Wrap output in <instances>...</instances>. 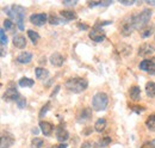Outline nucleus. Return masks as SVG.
I'll return each instance as SVG.
<instances>
[{"label":"nucleus","instance_id":"1","mask_svg":"<svg viewBox=\"0 0 155 148\" xmlns=\"http://www.w3.org/2000/svg\"><path fill=\"white\" fill-rule=\"evenodd\" d=\"M4 11L7 13V16L10 18H13L16 20V24H17V28L19 29L20 31L24 30V18H25V8L18 6V5H15L12 7H5Z\"/></svg>","mask_w":155,"mask_h":148},{"label":"nucleus","instance_id":"2","mask_svg":"<svg viewBox=\"0 0 155 148\" xmlns=\"http://www.w3.org/2000/svg\"><path fill=\"white\" fill-rule=\"evenodd\" d=\"M64 86L71 92L80 93L87 89L88 81L86 79H84V78H72V79H68L64 82Z\"/></svg>","mask_w":155,"mask_h":148},{"label":"nucleus","instance_id":"3","mask_svg":"<svg viewBox=\"0 0 155 148\" xmlns=\"http://www.w3.org/2000/svg\"><path fill=\"white\" fill-rule=\"evenodd\" d=\"M152 17V10L147 8L144 11H142L141 13L133 16V24H134V28L141 30L143 26H146L149 22V19Z\"/></svg>","mask_w":155,"mask_h":148},{"label":"nucleus","instance_id":"4","mask_svg":"<svg viewBox=\"0 0 155 148\" xmlns=\"http://www.w3.org/2000/svg\"><path fill=\"white\" fill-rule=\"evenodd\" d=\"M109 103V98L105 93L99 92L97 94H94L93 99H92V108L96 111H101L105 110Z\"/></svg>","mask_w":155,"mask_h":148},{"label":"nucleus","instance_id":"5","mask_svg":"<svg viewBox=\"0 0 155 148\" xmlns=\"http://www.w3.org/2000/svg\"><path fill=\"white\" fill-rule=\"evenodd\" d=\"M105 37H106V35H105L103 28L99 26L98 24H96L92 28V30L90 31V38L92 41H94V42H103L105 39Z\"/></svg>","mask_w":155,"mask_h":148},{"label":"nucleus","instance_id":"6","mask_svg":"<svg viewBox=\"0 0 155 148\" xmlns=\"http://www.w3.org/2000/svg\"><path fill=\"white\" fill-rule=\"evenodd\" d=\"M134 24H133V17L127 18L122 24H120V34L123 36H130L134 31Z\"/></svg>","mask_w":155,"mask_h":148},{"label":"nucleus","instance_id":"7","mask_svg":"<svg viewBox=\"0 0 155 148\" xmlns=\"http://www.w3.org/2000/svg\"><path fill=\"white\" fill-rule=\"evenodd\" d=\"M13 143H15V136L8 131H4L1 134V140H0L1 148H10L11 146H13Z\"/></svg>","mask_w":155,"mask_h":148},{"label":"nucleus","instance_id":"8","mask_svg":"<svg viewBox=\"0 0 155 148\" xmlns=\"http://www.w3.org/2000/svg\"><path fill=\"white\" fill-rule=\"evenodd\" d=\"M19 96H20V93L17 91L16 87L10 86V87L6 90V92L4 93L2 98H4V100H6V102H16V100L19 98Z\"/></svg>","mask_w":155,"mask_h":148},{"label":"nucleus","instance_id":"9","mask_svg":"<svg viewBox=\"0 0 155 148\" xmlns=\"http://www.w3.org/2000/svg\"><path fill=\"white\" fill-rule=\"evenodd\" d=\"M140 69L149 73L150 75H155V61H153V60H143L140 63Z\"/></svg>","mask_w":155,"mask_h":148},{"label":"nucleus","instance_id":"10","mask_svg":"<svg viewBox=\"0 0 155 148\" xmlns=\"http://www.w3.org/2000/svg\"><path fill=\"white\" fill-rule=\"evenodd\" d=\"M47 20H48V16L45 13H36V15H32L30 17V22L34 25H37V26L44 25Z\"/></svg>","mask_w":155,"mask_h":148},{"label":"nucleus","instance_id":"11","mask_svg":"<svg viewBox=\"0 0 155 148\" xmlns=\"http://www.w3.org/2000/svg\"><path fill=\"white\" fill-rule=\"evenodd\" d=\"M155 52L154 47L149 43H143L138 48V55L140 56H149Z\"/></svg>","mask_w":155,"mask_h":148},{"label":"nucleus","instance_id":"12","mask_svg":"<svg viewBox=\"0 0 155 148\" xmlns=\"http://www.w3.org/2000/svg\"><path fill=\"white\" fill-rule=\"evenodd\" d=\"M39 129L42 130V133L44 134V136H50L51 133H53V130H54V126L51 123H49V122L42 121V122H39Z\"/></svg>","mask_w":155,"mask_h":148},{"label":"nucleus","instance_id":"13","mask_svg":"<svg viewBox=\"0 0 155 148\" xmlns=\"http://www.w3.org/2000/svg\"><path fill=\"white\" fill-rule=\"evenodd\" d=\"M68 137H69L68 131L64 129V128H63V126L61 124L58 129H56V139H58L60 142H64V141H67V140H68Z\"/></svg>","mask_w":155,"mask_h":148},{"label":"nucleus","instance_id":"14","mask_svg":"<svg viewBox=\"0 0 155 148\" xmlns=\"http://www.w3.org/2000/svg\"><path fill=\"white\" fill-rule=\"evenodd\" d=\"M50 63L55 67H61L63 63V56L61 55L60 53H54L50 56Z\"/></svg>","mask_w":155,"mask_h":148},{"label":"nucleus","instance_id":"15","mask_svg":"<svg viewBox=\"0 0 155 148\" xmlns=\"http://www.w3.org/2000/svg\"><path fill=\"white\" fill-rule=\"evenodd\" d=\"M13 44L17 48L23 49V48L26 47V39H25V37L21 36V35H16V36L13 37Z\"/></svg>","mask_w":155,"mask_h":148},{"label":"nucleus","instance_id":"16","mask_svg":"<svg viewBox=\"0 0 155 148\" xmlns=\"http://www.w3.org/2000/svg\"><path fill=\"white\" fill-rule=\"evenodd\" d=\"M31 60H32V54L29 52L20 53L19 55L17 56V62H19V63H29Z\"/></svg>","mask_w":155,"mask_h":148},{"label":"nucleus","instance_id":"17","mask_svg":"<svg viewBox=\"0 0 155 148\" xmlns=\"http://www.w3.org/2000/svg\"><path fill=\"white\" fill-rule=\"evenodd\" d=\"M154 32V25L153 24H147L146 26H143L141 30H140V34H141V36L143 37V38H147V37H149Z\"/></svg>","mask_w":155,"mask_h":148},{"label":"nucleus","instance_id":"18","mask_svg":"<svg viewBox=\"0 0 155 148\" xmlns=\"http://www.w3.org/2000/svg\"><path fill=\"white\" fill-rule=\"evenodd\" d=\"M61 17L64 19L66 22H69V20H74V19L78 18L77 13L73 12V11H69V10H64V11H61L60 12Z\"/></svg>","mask_w":155,"mask_h":148},{"label":"nucleus","instance_id":"19","mask_svg":"<svg viewBox=\"0 0 155 148\" xmlns=\"http://www.w3.org/2000/svg\"><path fill=\"white\" fill-rule=\"evenodd\" d=\"M129 97L133 99V100H138L141 98V89L138 86H133L130 90H129Z\"/></svg>","mask_w":155,"mask_h":148},{"label":"nucleus","instance_id":"20","mask_svg":"<svg viewBox=\"0 0 155 148\" xmlns=\"http://www.w3.org/2000/svg\"><path fill=\"white\" fill-rule=\"evenodd\" d=\"M91 117H92V111L90 109H85V110H82L80 112V115L78 117V121L79 122H85V121L91 119Z\"/></svg>","mask_w":155,"mask_h":148},{"label":"nucleus","instance_id":"21","mask_svg":"<svg viewBox=\"0 0 155 148\" xmlns=\"http://www.w3.org/2000/svg\"><path fill=\"white\" fill-rule=\"evenodd\" d=\"M35 72H36V78H37L38 80H44V79H47L48 75H49V71H48V69L41 68V67H37Z\"/></svg>","mask_w":155,"mask_h":148},{"label":"nucleus","instance_id":"22","mask_svg":"<svg viewBox=\"0 0 155 148\" xmlns=\"http://www.w3.org/2000/svg\"><path fill=\"white\" fill-rule=\"evenodd\" d=\"M146 93H147L148 97L154 98L155 97V82H153V81L147 82V85H146Z\"/></svg>","mask_w":155,"mask_h":148},{"label":"nucleus","instance_id":"23","mask_svg":"<svg viewBox=\"0 0 155 148\" xmlns=\"http://www.w3.org/2000/svg\"><path fill=\"white\" fill-rule=\"evenodd\" d=\"M48 22H49L51 25H58L60 23H67L63 18H58L56 15H49V16H48Z\"/></svg>","mask_w":155,"mask_h":148},{"label":"nucleus","instance_id":"24","mask_svg":"<svg viewBox=\"0 0 155 148\" xmlns=\"http://www.w3.org/2000/svg\"><path fill=\"white\" fill-rule=\"evenodd\" d=\"M34 80L32 79H29V78H21L19 81H18V85L21 87H32L34 86Z\"/></svg>","mask_w":155,"mask_h":148},{"label":"nucleus","instance_id":"25","mask_svg":"<svg viewBox=\"0 0 155 148\" xmlns=\"http://www.w3.org/2000/svg\"><path fill=\"white\" fill-rule=\"evenodd\" d=\"M105 128H106V119L105 118H99L96 122V124H94V129L99 131V133H101Z\"/></svg>","mask_w":155,"mask_h":148},{"label":"nucleus","instance_id":"26","mask_svg":"<svg viewBox=\"0 0 155 148\" xmlns=\"http://www.w3.org/2000/svg\"><path fill=\"white\" fill-rule=\"evenodd\" d=\"M146 126H147V128H148L149 130L155 131V113L150 115V116L147 118V121H146Z\"/></svg>","mask_w":155,"mask_h":148},{"label":"nucleus","instance_id":"27","mask_svg":"<svg viewBox=\"0 0 155 148\" xmlns=\"http://www.w3.org/2000/svg\"><path fill=\"white\" fill-rule=\"evenodd\" d=\"M28 37L31 39L32 44H37V42L39 41V34L34 31V30H29L28 31Z\"/></svg>","mask_w":155,"mask_h":148},{"label":"nucleus","instance_id":"28","mask_svg":"<svg viewBox=\"0 0 155 148\" xmlns=\"http://www.w3.org/2000/svg\"><path fill=\"white\" fill-rule=\"evenodd\" d=\"M43 143H44V141H43L42 139L35 137V139L31 141V148H42Z\"/></svg>","mask_w":155,"mask_h":148},{"label":"nucleus","instance_id":"29","mask_svg":"<svg viewBox=\"0 0 155 148\" xmlns=\"http://www.w3.org/2000/svg\"><path fill=\"white\" fill-rule=\"evenodd\" d=\"M16 104H17V106H18L19 109H24V108L26 106V99H25V97H23V96L20 94L19 98L16 100Z\"/></svg>","mask_w":155,"mask_h":148},{"label":"nucleus","instance_id":"30","mask_svg":"<svg viewBox=\"0 0 155 148\" xmlns=\"http://www.w3.org/2000/svg\"><path fill=\"white\" fill-rule=\"evenodd\" d=\"M0 43H1V48H4L7 44V37L5 35V30L4 29L0 30Z\"/></svg>","mask_w":155,"mask_h":148},{"label":"nucleus","instance_id":"31","mask_svg":"<svg viewBox=\"0 0 155 148\" xmlns=\"http://www.w3.org/2000/svg\"><path fill=\"white\" fill-rule=\"evenodd\" d=\"M4 26H5L6 30H8V31H11V32L15 31V25H13V23H12L10 19H6V20L4 22Z\"/></svg>","mask_w":155,"mask_h":148},{"label":"nucleus","instance_id":"32","mask_svg":"<svg viewBox=\"0 0 155 148\" xmlns=\"http://www.w3.org/2000/svg\"><path fill=\"white\" fill-rule=\"evenodd\" d=\"M110 142H111V139L110 137H104V139H101L99 141V147H106V146L110 145Z\"/></svg>","mask_w":155,"mask_h":148},{"label":"nucleus","instance_id":"33","mask_svg":"<svg viewBox=\"0 0 155 148\" xmlns=\"http://www.w3.org/2000/svg\"><path fill=\"white\" fill-rule=\"evenodd\" d=\"M49 109H50V103H47V104L41 109V111H39V118H42V117L48 112Z\"/></svg>","mask_w":155,"mask_h":148},{"label":"nucleus","instance_id":"34","mask_svg":"<svg viewBox=\"0 0 155 148\" xmlns=\"http://www.w3.org/2000/svg\"><path fill=\"white\" fill-rule=\"evenodd\" d=\"M80 148H97V146H96V143H93L92 141H86V142H84V143L81 145Z\"/></svg>","mask_w":155,"mask_h":148},{"label":"nucleus","instance_id":"35","mask_svg":"<svg viewBox=\"0 0 155 148\" xmlns=\"http://www.w3.org/2000/svg\"><path fill=\"white\" fill-rule=\"evenodd\" d=\"M87 5L90 7H96V6H100L101 1H87Z\"/></svg>","mask_w":155,"mask_h":148},{"label":"nucleus","instance_id":"36","mask_svg":"<svg viewBox=\"0 0 155 148\" xmlns=\"http://www.w3.org/2000/svg\"><path fill=\"white\" fill-rule=\"evenodd\" d=\"M77 26L80 29V30H87V29H88V25L85 24V23H78Z\"/></svg>","mask_w":155,"mask_h":148},{"label":"nucleus","instance_id":"37","mask_svg":"<svg viewBox=\"0 0 155 148\" xmlns=\"http://www.w3.org/2000/svg\"><path fill=\"white\" fill-rule=\"evenodd\" d=\"M136 1H134V0H130V1H125V0H122L120 1V4L122 5H125V6H131V5H134Z\"/></svg>","mask_w":155,"mask_h":148},{"label":"nucleus","instance_id":"38","mask_svg":"<svg viewBox=\"0 0 155 148\" xmlns=\"http://www.w3.org/2000/svg\"><path fill=\"white\" fill-rule=\"evenodd\" d=\"M63 2V5H66V6H74V5H77L78 1H67V0H64V1H62Z\"/></svg>","mask_w":155,"mask_h":148},{"label":"nucleus","instance_id":"39","mask_svg":"<svg viewBox=\"0 0 155 148\" xmlns=\"http://www.w3.org/2000/svg\"><path fill=\"white\" fill-rule=\"evenodd\" d=\"M141 148H155V146L153 142H146V143L142 145V147Z\"/></svg>","mask_w":155,"mask_h":148},{"label":"nucleus","instance_id":"40","mask_svg":"<svg viewBox=\"0 0 155 148\" xmlns=\"http://www.w3.org/2000/svg\"><path fill=\"white\" fill-rule=\"evenodd\" d=\"M133 110L135 111L136 113H140L141 111L144 110V108H141V106H136V108H133Z\"/></svg>","mask_w":155,"mask_h":148},{"label":"nucleus","instance_id":"41","mask_svg":"<svg viewBox=\"0 0 155 148\" xmlns=\"http://www.w3.org/2000/svg\"><path fill=\"white\" fill-rule=\"evenodd\" d=\"M84 135H90L91 133H92V128H86V129H84Z\"/></svg>","mask_w":155,"mask_h":148},{"label":"nucleus","instance_id":"42","mask_svg":"<svg viewBox=\"0 0 155 148\" xmlns=\"http://www.w3.org/2000/svg\"><path fill=\"white\" fill-rule=\"evenodd\" d=\"M111 4H112V1H101V5L100 6H109Z\"/></svg>","mask_w":155,"mask_h":148},{"label":"nucleus","instance_id":"43","mask_svg":"<svg viewBox=\"0 0 155 148\" xmlns=\"http://www.w3.org/2000/svg\"><path fill=\"white\" fill-rule=\"evenodd\" d=\"M54 148H67V145L66 143H60L58 146H55Z\"/></svg>","mask_w":155,"mask_h":148},{"label":"nucleus","instance_id":"44","mask_svg":"<svg viewBox=\"0 0 155 148\" xmlns=\"http://www.w3.org/2000/svg\"><path fill=\"white\" fill-rule=\"evenodd\" d=\"M58 90H60V87H58V86H56V89H55V91H53V93H51V96H53V97H54V96H55V94H56V92H58Z\"/></svg>","mask_w":155,"mask_h":148},{"label":"nucleus","instance_id":"45","mask_svg":"<svg viewBox=\"0 0 155 148\" xmlns=\"http://www.w3.org/2000/svg\"><path fill=\"white\" fill-rule=\"evenodd\" d=\"M32 134H35V135L38 134V129H37V128H34V129H32Z\"/></svg>","mask_w":155,"mask_h":148},{"label":"nucleus","instance_id":"46","mask_svg":"<svg viewBox=\"0 0 155 148\" xmlns=\"http://www.w3.org/2000/svg\"><path fill=\"white\" fill-rule=\"evenodd\" d=\"M148 5H155V1H146Z\"/></svg>","mask_w":155,"mask_h":148},{"label":"nucleus","instance_id":"47","mask_svg":"<svg viewBox=\"0 0 155 148\" xmlns=\"http://www.w3.org/2000/svg\"><path fill=\"white\" fill-rule=\"evenodd\" d=\"M153 143H154V146H155V140H154V141H153Z\"/></svg>","mask_w":155,"mask_h":148}]
</instances>
